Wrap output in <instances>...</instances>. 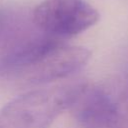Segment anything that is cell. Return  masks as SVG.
I'll return each instance as SVG.
<instances>
[{
  "instance_id": "cell-1",
  "label": "cell",
  "mask_w": 128,
  "mask_h": 128,
  "mask_svg": "<svg viewBox=\"0 0 128 128\" xmlns=\"http://www.w3.org/2000/svg\"><path fill=\"white\" fill-rule=\"evenodd\" d=\"M91 52L52 37L22 43L0 57V76L28 84H45L81 70Z\"/></svg>"
},
{
  "instance_id": "cell-4",
  "label": "cell",
  "mask_w": 128,
  "mask_h": 128,
  "mask_svg": "<svg viewBox=\"0 0 128 128\" xmlns=\"http://www.w3.org/2000/svg\"><path fill=\"white\" fill-rule=\"evenodd\" d=\"M68 110L82 128H114V98L98 86L78 83Z\"/></svg>"
},
{
  "instance_id": "cell-3",
  "label": "cell",
  "mask_w": 128,
  "mask_h": 128,
  "mask_svg": "<svg viewBox=\"0 0 128 128\" xmlns=\"http://www.w3.org/2000/svg\"><path fill=\"white\" fill-rule=\"evenodd\" d=\"M98 11L85 0H44L33 11L34 24L48 37L71 38L95 25Z\"/></svg>"
},
{
  "instance_id": "cell-5",
  "label": "cell",
  "mask_w": 128,
  "mask_h": 128,
  "mask_svg": "<svg viewBox=\"0 0 128 128\" xmlns=\"http://www.w3.org/2000/svg\"><path fill=\"white\" fill-rule=\"evenodd\" d=\"M114 102L116 109L114 128H128V74Z\"/></svg>"
},
{
  "instance_id": "cell-2",
  "label": "cell",
  "mask_w": 128,
  "mask_h": 128,
  "mask_svg": "<svg viewBox=\"0 0 128 128\" xmlns=\"http://www.w3.org/2000/svg\"><path fill=\"white\" fill-rule=\"evenodd\" d=\"M77 84L40 88L25 92L0 110V128H49L68 110Z\"/></svg>"
}]
</instances>
